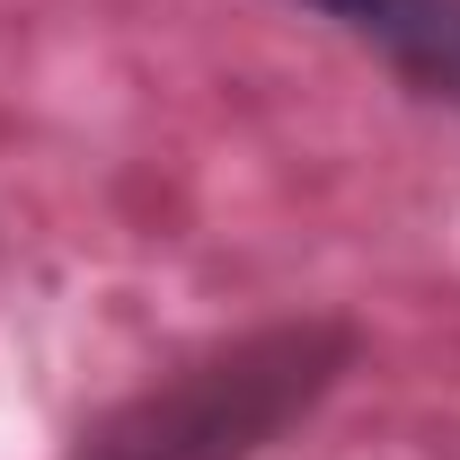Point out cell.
<instances>
[{"mask_svg":"<svg viewBox=\"0 0 460 460\" xmlns=\"http://www.w3.org/2000/svg\"><path fill=\"white\" fill-rule=\"evenodd\" d=\"M354 310H275L89 407L62 460H266L363 372Z\"/></svg>","mask_w":460,"mask_h":460,"instance_id":"1","label":"cell"},{"mask_svg":"<svg viewBox=\"0 0 460 460\" xmlns=\"http://www.w3.org/2000/svg\"><path fill=\"white\" fill-rule=\"evenodd\" d=\"M292 9L363 45L416 107L460 115V0H292Z\"/></svg>","mask_w":460,"mask_h":460,"instance_id":"2","label":"cell"}]
</instances>
